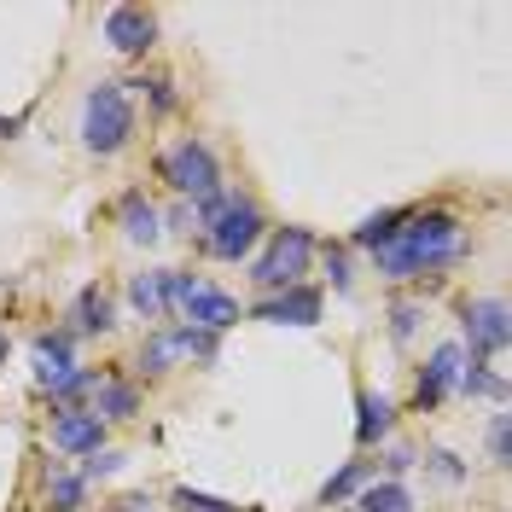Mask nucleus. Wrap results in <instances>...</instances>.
<instances>
[{
    "mask_svg": "<svg viewBox=\"0 0 512 512\" xmlns=\"http://www.w3.org/2000/svg\"><path fill=\"white\" fill-rule=\"evenodd\" d=\"M128 88H146V94H152V105H158V111H175V88H169L163 76H152V82H128Z\"/></svg>",
    "mask_w": 512,
    "mask_h": 512,
    "instance_id": "27",
    "label": "nucleus"
},
{
    "mask_svg": "<svg viewBox=\"0 0 512 512\" xmlns=\"http://www.w3.org/2000/svg\"><path fill=\"white\" fill-rule=\"evenodd\" d=\"M309 256H315V233H309V227H274L268 251L251 262V280L268 291V297H274V291H291V286H303Z\"/></svg>",
    "mask_w": 512,
    "mask_h": 512,
    "instance_id": "3",
    "label": "nucleus"
},
{
    "mask_svg": "<svg viewBox=\"0 0 512 512\" xmlns=\"http://www.w3.org/2000/svg\"><path fill=\"white\" fill-rule=\"evenodd\" d=\"M117 216H123V233L134 245H158L163 239V216H158V204H146V192H123Z\"/></svg>",
    "mask_w": 512,
    "mask_h": 512,
    "instance_id": "15",
    "label": "nucleus"
},
{
    "mask_svg": "<svg viewBox=\"0 0 512 512\" xmlns=\"http://www.w3.org/2000/svg\"><path fill=\"white\" fill-rule=\"evenodd\" d=\"M454 390H466V396H507V379H501V373H489L483 361H466Z\"/></svg>",
    "mask_w": 512,
    "mask_h": 512,
    "instance_id": "22",
    "label": "nucleus"
},
{
    "mask_svg": "<svg viewBox=\"0 0 512 512\" xmlns=\"http://www.w3.org/2000/svg\"><path fill=\"white\" fill-rule=\"evenodd\" d=\"M117 512H152V501L146 495H128V501H117Z\"/></svg>",
    "mask_w": 512,
    "mask_h": 512,
    "instance_id": "32",
    "label": "nucleus"
},
{
    "mask_svg": "<svg viewBox=\"0 0 512 512\" xmlns=\"http://www.w3.org/2000/svg\"><path fill=\"white\" fill-rule=\"evenodd\" d=\"M489 454H495V466H507L512 460V443H507V414L489 419Z\"/></svg>",
    "mask_w": 512,
    "mask_h": 512,
    "instance_id": "26",
    "label": "nucleus"
},
{
    "mask_svg": "<svg viewBox=\"0 0 512 512\" xmlns=\"http://www.w3.org/2000/svg\"><path fill=\"white\" fill-rule=\"evenodd\" d=\"M70 344H76V332H41V338L30 344L35 384H41V390H59V384L76 373V355H70Z\"/></svg>",
    "mask_w": 512,
    "mask_h": 512,
    "instance_id": "10",
    "label": "nucleus"
},
{
    "mask_svg": "<svg viewBox=\"0 0 512 512\" xmlns=\"http://www.w3.org/2000/svg\"><path fill=\"white\" fill-rule=\"evenodd\" d=\"M256 239H262V210L251 198H227V210L204 227V251L222 262H245L256 251Z\"/></svg>",
    "mask_w": 512,
    "mask_h": 512,
    "instance_id": "4",
    "label": "nucleus"
},
{
    "mask_svg": "<svg viewBox=\"0 0 512 512\" xmlns=\"http://www.w3.org/2000/svg\"><path fill=\"white\" fill-rule=\"evenodd\" d=\"M361 512H414V495L402 489V483H367L361 489Z\"/></svg>",
    "mask_w": 512,
    "mask_h": 512,
    "instance_id": "21",
    "label": "nucleus"
},
{
    "mask_svg": "<svg viewBox=\"0 0 512 512\" xmlns=\"http://www.w3.org/2000/svg\"><path fill=\"white\" fill-rule=\"evenodd\" d=\"M18 134V117H0V140H12Z\"/></svg>",
    "mask_w": 512,
    "mask_h": 512,
    "instance_id": "33",
    "label": "nucleus"
},
{
    "mask_svg": "<svg viewBox=\"0 0 512 512\" xmlns=\"http://www.w3.org/2000/svg\"><path fill=\"white\" fill-rule=\"evenodd\" d=\"M355 443L373 448L379 437H390V425H396V402L390 396H373V390H355Z\"/></svg>",
    "mask_w": 512,
    "mask_h": 512,
    "instance_id": "14",
    "label": "nucleus"
},
{
    "mask_svg": "<svg viewBox=\"0 0 512 512\" xmlns=\"http://www.w3.org/2000/svg\"><path fill=\"white\" fill-rule=\"evenodd\" d=\"M431 466H437V478H443V483H454V478H460V466H454V454H431Z\"/></svg>",
    "mask_w": 512,
    "mask_h": 512,
    "instance_id": "31",
    "label": "nucleus"
},
{
    "mask_svg": "<svg viewBox=\"0 0 512 512\" xmlns=\"http://www.w3.org/2000/svg\"><path fill=\"white\" fill-rule=\"evenodd\" d=\"M414 460H419L414 448H390V460H384V466H390V483L402 478V472H408V466H414Z\"/></svg>",
    "mask_w": 512,
    "mask_h": 512,
    "instance_id": "29",
    "label": "nucleus"
},
{
    "mask_svg": "<svg viewBox=\"0 0 512 512\" xmlns=\"http://www.w3.org/2000/svg\"><path fill=\"white\" fill-rule=\"evenodd\" d=\"M326 274H332V286L338 291L350 286V262H344V251H326Z\"/></svg>",
    "mask_w": 512,
    "mask_h": 512,
    "instance_id": "28",
    "label": "nucleus"
},
{
    "mask_svg": "<svg viewBox=\"0 0 512 512\" xmlns=\"http://www.w3.org/2000/svg\"><path fill=\"white\" fill-rule=\"evenodd\" d=\"M105 41H111V53H123V59L152 53V47H158V12H146V6H111V12H105Z\"/></svg>",
    "mask_w": 512,
    "mask_h": 512,
    "instance_id": "7",
    "label": "nucleus"
},
{
    "mask_svg": "<svg viewBox=\"0 0 512 512\" xmlns=\"http://www.w3.org/2000/svg\"><path fill=\"white\" fill-rule=\"evenodd\" d=\"M94 419H128V414H140V390L134 384H123V379H99L94 384V408H88Z\"/></svg>",
    "mask_w": 512,
    "mask_h": 512,
    "instance_id": "16",
    "label": "nucleus"
},
{
    "mask_svg": "<svg viewBox=\"0 0 512 512\" xmlns=\"http://www.w3.org/2000/svg\"><path fill=\"white\" fill-rule=\"evenodd\" d=\"M181 355H187L181 350V326H158V332L140 344V367H146V373H169Z\"/></svg>",
    "mask_w": 512,
    "mask_h": 512,
    "instance_id": "18",
    "label": "nucleus"
},
{
    "mask_svg": "<svg viewBox=\"0 0 512 512\" xmlns=\"http://www.w3.org/2000/svg\"><path fill=\"white\" fill-rule=\"evenodd\" d=\"M128 303H134L146 320L169 315V286H163V268H152V274H134V280H128Z\"/></svg>",
    "mask_w": 512,
    "mask_h": 512,
    "instance_id": "17",
    "label": "nucleus"
},
{
    "mask_svg": "<svg viewBox=\"0 0 512 512\" xmlns=\"http://www.w3.org/2000/svg\"><path fill=\"white\" fill-rule=\"evenodd\" d=\"M82 495H88V483L76 478V472H53V478H47V501H53V512H76L82 507Z\"/></svg>",
    "mask_w": 512,
    "mask_h": 512,
    "instance_id": "23",
    "label": "nucleus"
},
{
    "mask_svg": "<svg viewBox=\"0 0 512 512\" xmlns=\"http://www.w3.org/2000/svg\"><path fill=\"white\" fill-rule=\"evenodd\" d=\"M507 338H512V326H507V303H501V297H483V303L466 309V338H460V355H466V361L501 355Z\"/></svg>",
    "mask_w": 512,
    "mask_h": 512,
    "instance_id": "6",
    "label": "nucleus"
},
{
    "mask_svg": "<svg viewBox=\"0 0 512 512\" xmlns=\"http://www.w3.org/2000/svg\"><path fill=\"white\" fill-rule=\"evenodd\" d=\"M175 315L187 320V326H204V332H216V338H222L227 326L239 320V303H233L227 291L204 286V280H192V286H187V297L175 303Z\"/></svg>",
    "mask_w": 512,
    "mask_h": 512,
    "instance_id": "8",
    "label": "nucleus"
},
{
    "mask_svg": "<svg viewBox=\"0 0 512 512\" xmlns=\"http://www.w3.org/2000/svg\"><path fill=\"white\" fill-rule=\"evenodd\" d=\"M70 320H76V332H117V297L105 286H82L76 291V309H70Z\"/></svg>",
    "mask_w": 512,
    "mask_h": 512,
    "instance_id": "13",
    "label": "nucleus"
},
{
    "mask_svg": "<svg viewBox=\"0 0 512 512\" xmlns=\"http://www.w3.org/2000/svg\"><path fill=\"white\" fill-rule=\"evenodd\" d=\"M0 367H6V332H0Z\"/></svg>",
    "mask_w": 512,
    "mask_h": 512,
    "instance_id": "34",
    "label": "nucleus"
},
{
    "mask_svg": "<svg viewBox=\"0 0 512 512\" xmlns=\"http://www.w3.org/2000/svg\"><path fill=\"white\" fill-rule=\"evenodd\" d=\"M169 501H175V512H233L227 501H216V495H204V489H175Z\"/></svg>",
    "mask_w": 512,
    "mask_h": 512,
    "instance_id": "25",
    "label": "nucleus"
},
{
    "mask_svg": "<svg viewBox=\"0 0 512 512\" xmlns=\"http://www.w3.org/2000/svg\"><path fill=\"white\" fill-rule=\"evenodd\" d=\"M460 367H466V355H460V338L437 344V350H431V361H425V373H419V408H437L448 390L460 384Z\"/></svg>",
    "mask_w": 512,
    "mask_h": 512,
    "instance_id": "9",
    "label": "nucleus"
},
{
    "mask_svg": "<svg viewBox=\"0 0 512 512\" xmlns=\"http://www.w3.org/2000/svg\"><path fill=\"white\" fill-rule=\"evenodd\" d=\"M402 216H408V210H379V216H367V222L355 227V245H361V251H379V245H390V239L402 233Z\"/></svg>",
    "mask_w": 512,
    "mask_h": 512,
    "instance_id": "20",
    "label": "nucleus"
},
{
    "mask_svg": "<svg viewBox=\"0 0 512 512\" xmlns=\"http://www.w3.org/2000/svg\"><path fill=\"white\" fill-rule=\"evenodd\" d=\"M53 448L59 454H99L105 448V419H94L88 408H70L53 419Z\"/></svg>",
    "mask_w": 512,
    "mask_h": 512,
    "instance_id": "12",
    "label": "nucleus"
},
{
    "mask_svg": "<svg viewBox=\"0 0 512 512\" xmlns=\"http://www.w3.org/2000/svg\"><path fill=\"white\" fill-rule=\"evenodd\" d=\"M367 478H373V460H350L338 478L320 483V507H344L350 495H361V489H367Z\"/></svg>",
    "mask_w": 512,
    "mask_h": 512,
    "instance_id": "19",
    "label": "nucleus"
},
{
    "mask_svg": "<svg viewBox=\"0 0 512 512\" xmlns=\"http://www.w3.org/2000/svg\"><path fill=\"white\" fill-rule=\"evenodd\" d=\"M460 251H466L460 222L431 210V216H402V233L373 251V268H379L384 280H414V274H437V268H448Z\"/></svg>",
    "mask_w": 512,
    "mask_h": 512,
    "instance_id": "1",
    "label": "nucleus"
},
{
    "mask_svg": "<svg viewBox=\"0 0 512 512\" xmlns=\"http://www.w3.org/2000/svg\"><path fill=\"white\" fill-rule=\"evenodd\" d=\"M163 175H169V187L181 192V198H210V192H222V169H216V152L204 146V140H175L169 146V158H163Z\"/></svg>",
    "mask_w": 512,
    "mask_h": 512,
    "instance_id": "5",
    "label": "nucleus"
},
{
    "mask_svg": "<svg viewBox=\"0 0 512 512\" xmlns=\"http://www.w3.org/2000/svg\"><path fill=\"white\" fill-rule=\"evenodd\" d=\"M256 320H274V326H315L320 320V291L315 286H291V291H274L256 303Z\"/></svg>",
    "mask_w": 512,
    "mask_h": 512,
    "instance_id": "11",
    "label": "nucleus"
},
{
    "mask_svg": "<svg viewBox=\"0 0 512 512\" xmlns=\"http://www.w3.org/2000/svg\"><path fill=\"white\" fill-rule=\"evenodd\" d=\"M414 320H419V309L402 303V309H396V338H414Z\"/></svg>",
    "mask_w": 512,
    "mask_h": 512,
    "instance_id": "30",
    "label": "nucleus"
},
{
    "mask_svg": "<svg viewBox=\"0 0 512 512\" xmlns=\"http://www.w3.org/2000/svg\"><path fill=\"white\" fill-rule=\"evenodd\" d=\"M128 134H134V99H128L123 82L88 88V99H82V146L99 152V158H111V152L128 146Z\"/></svg>",
    "mask_w": 512,
    "mask_h": 512,
    "instance_id": "2",
    "label": "nucleus"
},
{
    "mask_svg": "<svg viewBox=\"0 0 512 512\" xmlns=\"http://www.w3.org/2000/svg\"><path fill=\"white\" fill-rule=\"evenodd\" d=\"M111 472H123V454H117V448H99V454L82 460V472H76V478L94 483V478H111Z\"/></svg>",
    "mask_w": 512,
    "mask_h": 512,
    "instance_id": "24",
    "label": "nucleus"
}]
</instances>
